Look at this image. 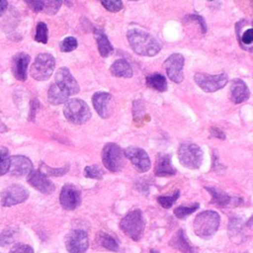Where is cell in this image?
I'll list each match as a JSON object with an SVG mask.
<instances>
[{
    "label": "cell",
    "mask_w": 253,
    "mask_h": 253,
    "mask_svg": "<svg viewBox=\"0 0 253 253\" xmlns=\"http://www.w3.org/2000/svg\"><path fill=\"white\" fill-rule=\"evenodd\" d=\"M19 234V230L14 227H8L4 229L0 234V245L1 246H8L15 242L17 236Z\"/></svg>",
    "instance_id": "30"
},
{
    "label": "cell",
    "mask_w": 253,
    "mask_h": 253,
    "mask_svg": "<svg viewBox=\"0 0 253 253\" xmlns=\"http://www.w3.org/2000/svg\"><path fill=\"white\" fill-rule=\"evenodd\" d=\"M122 231L134 241H138L145 228V219L143 212L136 209L126 213L120 221Z\"/></svg>",
    "instance_id": "3"
},
{
    "label": "cell",
    "mask_w": 253,
    "mask_h": 253,
    "mask_svg": "<svg viewBox=\"0 0 253 253\" xmlns=\"http://www.w3.org/2000/svg\"><path fill=\"white\" fill-rule=\"evenodd\" d=\"M7 6H8V2L5 1V0H0V16H2L6 9H7Z\"/></svg>",
    "instance_id": "44"
},
{
    "label": "cell",
    "mask_w": 253,
    "mask_h": 253,
    "mask_svg": "<svg viewBox=\"0 0 253 253\" xmlns=\"http://www.w3.org/2000/svg\"><path fill=\"white\" fill-rule=\"evenodd\" d=\"M111 99L112 95L108 92H96L92 97L94 109L102 119H107L110 116L108 105Z\"/></svg>",
    "instance_id": "20"
},
{
    "label": "cell",
    "mask_w": 253,
    "mask_h": 253,
    "mask_svg": "<svg viewBox=\"0 0 253 253\" xmlns=\"http://www.w3.org/2000/svg\"><path fill=\"white\" fill-rule=\"evenodd\" d=\"M179 197H180V191L176 190L175 193L172 196H159V197H157V202L162 208L170 209L172 207V205L178 200Z\"/></svg>",
    "instance_id": "35"
},
{
    "label": "cell",
    "mask_w": 253,
    "mask_h": 253,
    "mask_svg": "<svg viewBox=\"0 0 253 253\" xmlns=\"http://www.w3.org/2000/svg\"><path fill=\"white\" fill-rule=\"evenodd\" d=\"M54 84L64 91L68 96L75 95L80 91V87L67 67H60L55 73Z\"/></svg>",
    "instance_id": "11"
},
{
    "label": "cell",
    "mask_w": 253,
    "mask_h": 253,
    "mask_svg": "<svg viewBox=\"0 0 253 253\" xmlns=\"http://www.w3.org/2000/svg\"><path fill=\"white\" fill-rule=\"evenodd\" d=\"M94 37L97 42L98 49L102 57H108L114 52V47L112 43L110 42L108 37L106 34L100 30V29H95L94 30Z\"/></svg>",
    "instance_id": "25"
},
{
    "label": "cell",
    "mask_w": 253,
    "mask_h": 253,
    "mask_svg": "<svg viewBox=\"0 0 253 253\" xmlns=\"http://www.w3.org/2000/svg\"><path fill=\"white\" fill-rule=\"evenodd\" d=\"M124 155L131 162L136 171L144 173L150 169V159L144 149L138 146H128L124 150Z\"/></svg>",
    "instance_id": "10"
},
{
    "label": "cell",
    "mask_w": 253,
    "mask_h": 253,
    "mask_svg": "<svg viewBox=\"0 0 253 253\" xmlns=\"http://www.w3.org/2000/svg\"><path fill=\"white\" fill-rule=\"evenodd\" d=\"M102 162L104 166L111 172L117 173L124 166V150L117 143L109 142L102 149Z\"/></svg>",
    "instance_id": "6"
},
{
    "label": "cell",
    "mask_w": 253,
    "mask_h": 253,
    "mask_svg": "<svg viewBox=\"0 0 253 253\" xmlns=\"http://www.w3.org/2000/svg\"><path fill=\"white\" fill-rule=\"evenodd\" d=\"M62 2L61 1H43V9L42 12L48 15H54L60 8Z\"/></svg>",
    "instance_id": "38"
},
{
    "label": "cell",
    "mask_w": 253,
    "mask_h": 253,
    "mask_svg": "<svg viewBox=\"0 0 253 253\" xmlns=\"http://www.w3.org/2000/svg\"><path fill=\"white\" fill-rule=\"evenodd\" d=\"M126 38L132 50L139 55L154 56L161 49V44L146 32L129 30L126 34Z\"/></svg>",
    "instance_id": "1"
},
{
    "label": "cell",
    "mask_w": 253,
    "mask_h": 253,
    "mask_svg": "<svg viewBox=\"0 0 253 253\" xmlns=\"http://www.w3.org/2000/svg\"><path fill=\"white\" fill-rule=\"evenodd\" d=\"M68 98L69 96L60 88H58L54 83L49 86L47 91V101L51 105H59L65 103Z\"/></svg>",
    "instance_id": "28"
},
{
    "label": "cell",
    "mask_w": 253,
    "mask_h": 253,
    "mask_svg": "<svg viewBox=\"0 0 253 253\" xmlns=\"http://www.w3.org/2000/svg\"><path fill=\"white\" fill-rule=\"evenodd\" d=\"M29 197L28 190L18 184L7 187L1 194V204L3 207H11L25 202Z\"/></svg>",
    "instance_id": "13"
},
{
    "label": "cell",
    "mask_w": 253,
    "mask_h": 253,
    "mask_svg": "<svg viewBox=\"0 0 253 253\" xmlns=\"http://www.w3.org/2000/svg\"><path fill=\"white\" fill-rule=\"evenodd\" d=\"M150 253H159V251H157L155 249H150Z\"/></svg>",
    "instance_id": "46"
},
{
    "label": "cell",
    "mask_w": 253,
    "mask_h": 253,
    "mask_svg": "<svg viewBox=\"0 0 253 253\" xmlns=\"http://www.w3.org/2000/svg\"><path fill=\"white\" fill-rule=\"evenodd\" d=\"M250 97V91L246 83L240 79L235 78L230 84V100L234 104H240Z\"/></svg>",
    "instance_id": "19"
},
{
    "label": "cell",
    "mask_w": 253,
    "mask_h": 253,
    "mask_svg": "<svg viewBox=\"0 0 253 253\" xmlns=\"http://www.w3.org/2000/svg\"><path fill=\"white\" fill-rule=\"evenodd\" d=\"M59 202L61 207L67 211H73L81 204V192L73 184H66L62 187Z\"/></svg>",
    "instance_id": "14"
},
{
    "label": "cell",
    "mask_w": 253,
    "mask_h": 253,
    "mask_svg": "<svg viewBox=\"0 0 253 253\" xmlns=\"http://www.w3.org/2000/svg\"><path fill=\"white\" fill-rule=\"evenodd\" d=\"M249 222H243L240 217H232L228 223V234L230 238L236 242L242 241L245 237V228L246 226H251V219Z\"/></svg>",
    "instance_id": "23"
},
{
    "label": "cell",
    "mask_w": 253,
    "mask_h": 253,
    "mask_svg": "<svg viewBox=\"0 0 253 253\" xmlns=\"http://www.w3.org/2000/svg\"><path fill=\"white\" fill-rule=\"evenodd\" d=\"M184 62L185 58L181 53H173L164 61L167 76L175 83H180L184 79Z\"/></svg>",
    "instance_id": "12"
},
{
    "label": "cell",
    "mask_w": 253,
    "mask_h": 253,
    "mask_svg": "<svg viewBox=\"0 0 253 253\" xmlns=\"http://www.w3.org/2000/svg\"><path fill=\"white\" fill-rule=\"evenodd\" d=\"M10 168V156L6 147L0 148V176L9 172Z\"/></svg>",
    "instance_id": "33"
},
{
    "label": "cell",
    "mask_w": 253,
    "mask_h": 253,
    "mask_svg": "<svg viewBox=\"0 0 253 253\" xmlns=\"http://www.w3.org/2000/svg\"><path fill=\"white\" fill-rule=\"evenodd\" d=\"M176 169L171 164V155L170 154H159L157 156L155 166H154V174L158 177L165 176H173L176 174Z\"/></svg>",
    "instance_id": "22"
},
{
    "label": "cell",
    "mask_w": 253,
    "mask_h": 253,
    "mask_svg": "<svg viewBox=\"0 0 253 253\" xmlns=\"http://www.w3.org/2000/svg\"><path fill=\"white\" fill-rule=\"evenodd\" d=\"M145 83L149 88L154 89L158 92L167 91V80L165 76L160 73H153L147 75L145 78Z\"/></svg>",
    "instance_id": "27"
},
{
    "label": "cell",
    "mask_w": 253,
    "mask_h": 253,
    "mask_svg": "<svg viewBox=\"0 0 253 253\" xmlns=\"http://www.w3.org/2000/svg\"><path fill=\"white\" fill-rule=\"evenodd\" d=\"M169 245L183 253H195L194 248L189 243V241L185 235V231L182 228H180L172 236L171 240L169 241Z\"/></svg>",
    "instance_id": "24"
},
{
    "label": "cell",
    "mask_w": 253,
    "mask_h": 253,
    "mask_svg": "<svg viewBox=\"0 0 253 253\" xmlns=\"http://www.w3.org/2000/svg\"><path fill=\"white\" fill-rule=\"evenodd\" d=\"M42 173H43L46 177L47 176H53V177H58V176H62L64 174H66L69 170V165H66L64 167L61 168H51L47 165L42 164L41 166V169H39Z\"/></svg>",
    "instance_id": "32"
},
{
    "label": "cell",
    "mask_w": 253,
    "mask_h": 253,
    "mask_svg": "<svg viewBox=\"0 0 253 253\" xmlns=\"http://www.w3.org/2000/svg\"><path fill=\"white\" fill-rule=\"evenodd\" d=\"M47 27L46 24L43 22H40L37 25L36 28V35H35V41L42 42V43H46L47 42Z\"/></svg>",
    "instance_id": "34"
},
{
    "label": "cell",
    "mask_w": 253,
    "mask_h": 253,
    "mask_svg": "<svg viewBox=\"0 0 253 253\" xmlns=\"http://www.w3.org/2000/svg\"><path fill=\"white\" fill-rule=\"evenodd\" d=\"M27 4L35 12H42L43 1H27Z\"/></svg>",
    "instance_id": "42"
},
{
    "label": "cell",
    "mask_w": 253,
    "mask_h": 253,
    "mask_svg": "<svg viewBox=\"0 0 253 253\" xmlns=\"http://www.w3.org/2000/svg\"><path fill=\"white\" fill-rule=\"evenodd\" d=\"M246 20H241L238 23H236L235 30H236V36L238 38L240 46L243 49H246L248 51H252V42H253V30L250 26L246 29L247 26Z\"/></svg>",
    "instance_id": "18"
},
{
    "label": "cell",
    "mask_w": 253,
    "mask_h": 253,
    "mask_svg": "<svg viewBox=\"0 0 253 253\" xmlns=\"http://www.w3.org/2000/svg\"><path fill=\"white\" fill-rule=\"evenodd\" d=\"M97 242L99 245H101L102 247L110 250V251H114V252H118L119 251V243L118 241L110 234H108L107 232L104 231H100L97 234Z\"/></svg>",
    "instance_id": "29"
},
{
    "label": "cell",
    "mask_w": 253,
    "mask_h": 253,
    "mask_svg": "<svg viewBox=\"0 0 253 253\" xmlns=\"http://www.w3.org/2000/svg\"><path fill=\"white\" fill-rule=\"evenodd\" d=\"M77 40L74 37H66L59 42V49L62 52H70L77 47Z\"/></svg>",
    "instance_id": "37"
},
{
    "label": "cell",
    "mask_w": 253,
    "mask_h": 253,
    "mask_svg": "<svg viewBox=\"0 0 253 253\" xmlns=\"http://www.w3.org/2000/svg\"><path fill=\"white\" fill-rule=\"evenodd\" d=\"M211 134L214 137H217V138H220V139H224L225 138V135L224 133L218 129L217 127H211Z\"/></svg>",
    "instance_id": "43"
},
{
    "label": "cell",
    "mask_w": 253,
    "mask_h": 253,
    "mask_svg": "<svg viewBox=\"0 0 253 253\" xmlns=\"http://www.w3.org/2000/svg\"><path fill=\"white\" fill-rule=\"evenodd\" d=\"M219 222L220 216L216 211H202L194 219V232L196 235L203 239H210L217 231Z\"/></svg>",
    "instance_id": "2"
},
{
    "label": "cell",
    "mask_w": 253,
    "mask_h": 253,
    "mask_svg": "<svg viewBox=\"0 0 253 253\" xmlns=\"http://www.w3.org/2000/svg\"><path fill=\"white\" fill-rule=\"evenodd\" d=\"M101 4L110 12H113V13H116V12H119L123 9V2L120 1V0H116V1H112V0H109V1H101Z\"/></svg>",
    "instance_id": "39"
},
{
    "label": "cell",
    "mask_w": 253,
    "mask_h": 253,
    "mask_svg": "<svg viewBox=\"0 0 253 253\" xmlns=\"http://www.w3.org/2000/svg\"><path fill=\"white\" fill-rule=\"evenodd\" d=\"M205 189L211 196V204H214L220 208H228L231 205H234V206L238 205L237 199H233L232 197H230L229 195H227L226 193H224L221 190L211 188V187H205Z\"/></svg>",
    "instance_id": "21"
},
{
    "label": "cell",
    "mask_w": 253,
    "mask_h": 253,
    "mask_svg": "<svg viewBox=\"0 0 253 253\" xmlns=\"http://www.w3.org/2000/svg\"><path fill=\"white\" fill-rule=\"evenodd\" d=\"M110 71L112 75L116 77L130 78L133 74L130 64L124 58H120L114 61L113 64L110 66Z\"/></svg>",
    "instance_id": "26"
},
{
    "label": "cell",
    "mask_w": 253,
    "mask_h": 253,
    "mask_svg": "<svg viewBox=\"0 0 253 253\" xmlns=\"http://www.w3.org/2000/svg\"><path fill=\"white\" fill-rule=\"evenodd\" d=\"M7 130V127H6V126L0 121V131H6Z\"/></svg>",
    "instance_id": "45"
},
{
    "label": "cell",
    "mask_w": 253,
    "mask_h": 253,
    "mask_svg": "<svg viewBox=\"0 0 253 253\" xmlns=\"http://www.w3.org/2000/svg\"><path fill=\"white\" fill-rule=\"evenodd\" d=\"M104 172L98 165H88L84 169V176L90 179L101 180L103 179Z\"/></svg>",
    "instance_id": "36"
},
{
    "label": "cell",
    "mask_w": 253,
    "mask_h": 253,
    "mask_svg": "<svg viewBox=\"0 0 253 253\" xmlns=\"http://www.w3.org/2000/svg\"><path fill=\"white\" fill-rule=\"evenodd\" d=\"M63 115L69 123L81 125L89 121L91 118V111L89 106L83 100L73 98L65 102Z\"/></svg>",
    "instance_id": "4"
},
{
    "label": "cell",
    "mask_w": 253,
    "mask_h": 253,
    "mask_svg": "<svg viewBox=\"0 0 253 253\" xmlns=\"http://www.w3.org/2000/svg\"><path fill=\"white\" fill-rule=\"evenodd\" d=\"M65 247L69 253H85L89 247L87 232L83 229H71L65 236Z\"/></svg>",
    "instance_id": "9"
},
{
    "label": "cell",
    "mask_w": 253,
    "mask_h": 253,
    "mask_svg": "<svg viewBox=\"0 0 253 253\" xmlns=\"http://www.w3.org/2000/svg\"><path fill=\"white\" fill-rule=\"evenodd\" d=\"M30 55L26 52H18L12 58V72L16 79L25 81L27 79V68L30 62Z\"/></svg>",
    "instance_id": "17"
},
{
    "label": "cell",
    "mask_w": 253,
    "mask_h": 253,
    "mask_svg": "<svg viewBox=\"0 0 253 253\" xmlns=\"http://www.w3.org/2000/svg\"><path fill=\"white\" fill-rule=\"evenodd\" d=\"M9 253H34V249L28 244L17 243L12 246Z\"/></svg>",
    "instance_id": "40"
},
{
    "label": "cell",
    "mask_w": 253,
    "mask_h": 253,
    "mask_svg": "<svg viewBox=\"0 0 253 253\" xmlns=\"http://www.w3.org/2000/svg\"><path fill=\"white\" fill-rule=\"evenodd\" d=\"M33 171L32 161L23 155H13L10 157L9 172L12 176L22 177L29 175Z\"/></svg>",
    "instance_id": "16"
},
{
    "label": "cell",
    "mask_w": 253,
    "mask_h": 253,
    "mask_svg": "<svg viewBox=\"0 0 253 253\" xmlns=\"http://www.w3.org/2000/svg\"><path fill=\"white\" fill-rule=\"evenodd\" d=\"M179 162L190 169L200 168L203 161V151L195 143H183L178 148Z\"/></svg>",
    "instance_id": "7"
},
{
    "label": "cell",
    "mask_w": 253,
    "mask_h": 253,
    "mask_svg": "<svg viewBox=\"0 0 253 253\" xmlns=\"http://www.w3.org/2000/svg\"><path fill=\"white\" fill-rule=\"evenodd\" d=\"M188 20H195V21H197L198 24H200V26H201L203 34H205L207 32V25H206V22L204 21L202 16H200V15H188V16H186L184 21H188Z\"/></svg>",
    "instance_id": "41"
},
{
    "label": "cell",
    "mask_w": 253,
    "mask_h": 253,
    "mask_svg": "<svg viewBox=\"0 0 253 253\" xmlns=\"http://www.w3.org/2000/svg\"><path fill=\"white\" fill-rule=\"evenodd\" d=\"M194 81L204 92L211 93L223 88L228 82V76L226 73L216 75L196 73L194 75Z\"/></svg>",
    "instance_id": "8"
},
{
    "label": "cell",
    "mask_w": 253,
    "mask_h": 253,
    "mask_svg": "<svg viewBox=\"0 0 253 253\" xmlns=\"http://www.w3.org/2000/svg\"><path fill=\"white\" fill-rule=\"evenodd\" d=\"M199 208H200L199 203H195V204L190 205V206H180V207H178L174 210V214L178 218L183 219V218L187 217L188 215H190L191 213L195 212Z\"/></svg>",
    "instance_id": "31"
},
{
    "label": "cell",
    "mask_w": 253,
    "mask_h": 253,
    "mask_svg": "<svg viewBox=\"0 0 253 253\" xmlns=\"http://www.w3.org/2000/svg\"><path fill=\"white\" fill-rule=\"evenodd\" d=\"M55 67V59L49 53H40L30 68L31 76L39 81L47 80Z\"/></svg>",
    "instance_id": "5"
},
{
    "label": "cell",
    "mask_w": 253,
    "mask_h": 253,
    "mask_svg": "<svg viewBox=\"0 0 253 253\" xmlns=\"http://www.w3.org/2000/svg\"><path fill=\"white\" fill-rule=\"evenodd\" d=\"M28 183L42 194H51L55 190V185L40 170H33L28 175Z\"/></svg>",
    "instance_id": "15"
}]
</instances>
